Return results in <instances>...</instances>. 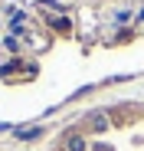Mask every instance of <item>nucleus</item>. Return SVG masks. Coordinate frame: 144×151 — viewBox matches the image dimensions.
I'll return each mask as SVG.
<instances>
[{"instance_id":"nucleus-1","label":"nucleus","mask_w":144,"mask_h":151,"mask_svg":"<svg viewBox=\"0 0 144 151\" xmlns=\"http://www.w3.org/2000/svg\"><path fill=\"white\" fill-rule=\"evenodd\" d=\"M82 148H85L82 138H72V141H69V151H82Z\"/></svg>"}]
</instances>
